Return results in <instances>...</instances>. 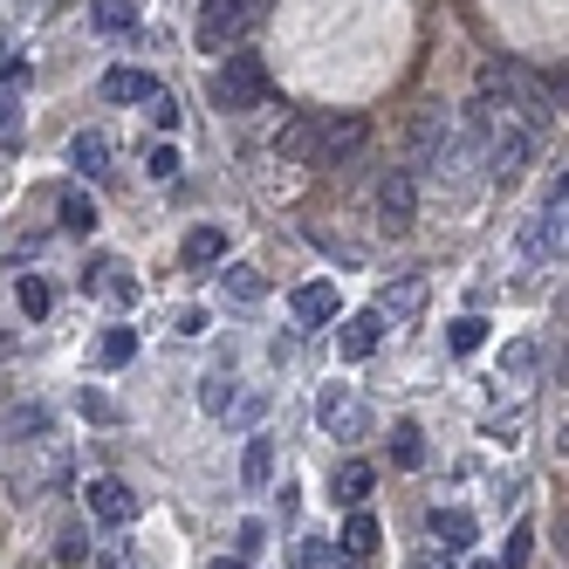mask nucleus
Returning <instances> with one entry per match:
<instances>
[{"label": "nucleus", "mask_w": 569, "mask_h": 569, "mask_svg": "<svg viewBox=\"0 0 569 569\" xmlns=\"http://www.w3.org/2000/svg\"><path fill=\"white\" fill-rule=\"evenodd\" d=\"M446 343H453L460 357H473V350L487 343V322H480V316H460V322H453V330H446Z\"/></svg>", "instance_id": "nucleus-26"}, {"label": "nucleus", "mask_w": 569, "mask_h": 569, "mask_svg": "<svg viewBox=\"0 0 569 569\" xmlns=\"http://www.w3.org/2000/svg\"><path fill=\"white\" fill-rule=\"evenodd\" d=\"M240 28H248V0H199V49L207 56H220Z\"/></svg>", "instance_id": "nucleus-2"}, {"label": "nucleus", "mask_w": 569, "mask_h": 569, "mask_svg": "<svg viewBox=\"0 0 569 569\" xmlns=\"http://www.w3.org/2000/svg\"><path fill=\"white\" fill-rule=\"evenodd\" d=\"M363 495H371V467L350 460V467L337 473V501H343V508H363Z\"/></svg>", "instance_id": "nucleus-20"}, {"label": "nucleus", "mask_w": 569, "mask_h": 569, "mask_svg": "<svg viewBox=\"0 0 569 569\" xmlns=\"http://www.w3.org/2000/svg\"><path fill=\"white\" fill-rule=\"evenodd\" d=\"M14 302H21L28 316H49V281H42V274H21V281H14Z\"/></svg>", "instance_id": "nucleus-27"}, {"label": "nucleus", "mask_w": 569, "mask_h": 569, "mask_svg": "<svg viewBox=\"0 0 569 569\" xmlns=\"http://www.w3.org/2000/svg\"><path fill=\"white\" fill-rule=\"evenodd\" d=\"M343 569H363V562H357V556H350V562H343Z\"/></svg>", "instance_id": "nucleus-41"}, {"label": "nucleus", "mask_w": 569, "mask_h": 569, "mask_svg": "<svg viewBox=\"0 0 569 569\" xmlns=\"http://www.w3.org/2000/svg\"><path fill=\"white\" fill-rule=\"evenodd\" d=\"M97 34H131L138 28V0H90Z\"/></svg>", "instance_id": "nucleus-16"}, {"label": "nucleus", "mask_w": 569, "mask_h": 569, "mask_svg": "<svg viewBox=\"0 0 569 569\" xmlns=\"http://www.w3.org/2000/svg\"><path fill=\"white\" fill-rule=\"evenodd\" d=\"M103 97L110 103H151L158 97V76H144V69H110L103 76Z\"/></svg>", "instance_id": "nucleus-10"}, {"label": "nucleus", "mask_w": 569, "mask_h": 569, "mask_svg": "<svg viewBox=\"0 0 569 569\" xmlns=\"http://www.w3.org/2000/svg\"><path fill=\"white\" fill-rule=\"evenodd\" d=\"M138 508H144V501H138V487H131V480H97V487H90V515L110 521V528L138 521Z\"/></svg>", "instance_id": "nucleus-4"}, {"label": "nucleus", "mask_w": 569, "mask_h": 569, "mask_svg": "<svg viewBox=\"0 0 569 569\" xmlns=\"http://www.w3.org/2000/svg\"><path fill=\"white\" fill-rule=\"evenodd\" d=\"M144 172H151V179H172V172H179V151H172V144H158V151L144 158Z\"/></svg>", "instance_id": "nucleus-33"}, {"label": "nucleus", "mask_w": 569, "mask_h": 569, "mask_svg": "<svg viewBox=\"0 0 569 569\" xmlns=\"http://www.w3.org/2000/svg\"><path fill=\"white\" fill-rule=\"evenodd\" d=\"M391 460H398V467H419V460H426V446H419V426H412V419L391 426Z\"/></svg>", "instance_id": "nucleus-21"}, {"label": "nucleus", "mask_w": 569, "mask_h": 569, "mask_svg": "<svg viewBox=\"0 0 569 569\" xmlns=\"http://www.w3.org/2000/svg\"><path fill=\"white\" fill-rule=\"evenodd\" d=\"M562 254V207H542L521 227V268H549Z\"/></svg>", "instance_id": "nucleus-3"}, {"label": "nucleus", "mask_w": 569, "mask_h": 569, "mask_svg": "<svg viewBox=\"0 0 569 569\" xmlns=\"http://www.w3.org/2000/svg\"><path fill=\"white\" fill-rule=\"evenodd\" d=\"M316 419H322V432L357 439L363 432V405L350 398V385H330V391H322V405H316Z\"/></svg>", "instance_id": "nucleus-5"}, {"label": "nucleus", "mask_w": 569, "mask_h": 569, "mask_svg": "<svg viewBox=\"0 0 569 569\" xmlns=\"http://www.w3.org/2000/svg\"><path fill=\"white\" fill-rule=\"evenodd\" d=\"M240 480H248V487H268L274 480V439L268 432L248 439V453H240Z\"/></svg>", "instance_id": "nucleus-15"}, {"label": "nucleus", "mask_w": 569, "mask_h": 569, "mask_svg": "<svg viewBox=\"0 0 569 569\" xmlns=\"http://www.w3.org/2000/svg\"><path fill=\"white\" fill-rule=\"evenodd\" d=\"M419 569H453V562H419Z\"/></svg>", "instance_id": "nucleus-39"}, {"label": "nucleus", "mask_w": 569, "mask_h": 569, "mask_svg": "<svg viewBox=\"0 0 569 569\" xmlns=\"http://www.w3.org/2000/svg\"><path fill=\"white\" fill-rule=\"evenodd\" d=\"M378 542H385V528H378V515H350V528H343V556H357V562H371L378 556Z\"/></svg>", "instance_id": "nucleus-13"}, {"label": "nucleus", "mask_w": 569, "mask_h": 569, "mask_svg": "<svg viewBox=\"0 0 569 569\" xmlns=\"http://www.w3.org/2000/svg\"><path fill=\"white\" fill-rule=\"evenodd\" d=\"M76 405H83V419H97V426H110V419H117L103 391H83V398H76Z\"/></svg>", "instance_id": "nucleus-35"}, {"label": "nucleus", "mask_w": 569, "mask_h": 569, "mask_svg": "<svg viewBox=\"0 0 569 569\" xmlns=\"http://www.w3.org/2000/svg\"><path fill=\"white\" fill-rule=\"evenodd\" d=\"M274 151L281 158H316V117H296V124L274 138Z\"/></svg>", "instance_id": "nucleus-19"}, {"label": "nucleus", "mask_w": 569, "mask_h": 569, "mask_svg": "<svg viewBox=\"0 0 569 569\" xmlns=\"http://www.w3.org/2000/svg\"><path fill=\"white\" fill-rule=\"evenodd\" d=\"M528 549H536V536H528V528H515V536H508V562H501V569H528Z\"/></svg>", "instance_id": "nucleus-34"}, {"label": "nucleus", "mask_w": 569, "mask_h": 569, "mask_svg": "<svg viewBox=\"0 0 569 569\" xmlns=\"http://www.w3.org/2000/svg\"><path fill=\"white\" fill-rule=\"evenodd\" d=\"M357 144H363V124H357V117H330V124H316V158H322V166L350 158Z\"/></svg>", "instance_id": "nucleus-7"}, {"label": "nucleus", "mask_w": 569, "mask_h": 569, "mask_svg": "<svg viewBox=\"0 0 569 569\" xmlns=\"http://www.w3.org/2000/svg\"><path fill=\"white\" fill-rule=\"evenodd\" d=\"M426 528H432L446 549H473V536H480V521H473L467 508H432V515H426Z\"/></svg>", "instance_id": "nucleus-9"}, {"label": "nucleus", "mask_w": 569, "mask_h": 569, "mask_svg": "<svg viewBox=\"0 0 569 569\" xmlns=\"http://www.w3.org/2000/svg\"><path fill=\"white\" fill-rule=\"evenodd\" d=\"M28 432H49V412H34V405L8 412V439H28Z\"/></svg>", "instance_id": "nucleus-30"}, {"label": "nucleus", "mask_w": 569, "mask_h": 569, "mask_svg": "<svg viewBox=\"0 0 569 569\" xmlns=\"http://www.w3.org/2000/svg\"><path fill=\"white\" fill-rule=\"evenodd\" d=\"M419 309H426V281H419V274H405L398 289L378 296V316H398V322H405V316H419Z\"/></svg>", "instance_id": "nucleus-14"}, {"label": "nucleus", "mask_w": 569, "mask_h": 569, "mask_svg": "<svg viewBox=\"0 0 569 569\" xmlns=\"http://www.w3.org/2000/svg\"><path fill=\"white\" fill-rule=\"evenodd\" d=\"M8 110H14V103H8V90H0V124H8Z\"/></svg>", "instance_id": "nucleus-38"}, {"label": "nucleus", "mask_w": 569, "mask_h": 569, "mask_svg": "<svg viewBox=\"0 0 569 569\" xmlns=\"http://www.w3.org/2000/svg\"><path fill=\"white\" fill-rule=\"evenodd\" d=\"M473 569H501V562H473Z\"/></svg>", "instance_id": "nucleus-40"}, {"label": "nucleus", "mask_w": 569, "mask_h": 569, "mask_svg": "<svg viewBox=\"0 0 569 569\" xmlns=\"http://www.w3.org/2000/svg\"><path fill=\"white\" fill-rule=\"evenodd\" d=\"M179 337H207V309H186L179 316Z\"/></svg>", "instance_id": "nucleus-36"}, {"label": "nucleus", "mask_w": 569, "mask_h": 569, "mask_svg": "<svg viewBox=\"0 0 569 569\" xmlns=\"http://www.w3.org/2000/svg\"><path fill=\"white\" fill-rule=\"evenodd\" d=\"M69 166L83 172V179H103V172H110V144H103V131H76V144H69Z\"/></svg>", "instance_id": "nucleus-11"}, {"label": "nucleus", "mask_w": 569, "mask_h": 569, "mask_svg": "<svg viewBox=\"0 0 569 569\" xmlns=\"http://www.w3.org/2000/svg\"><path fill=\"white\" fill-rule=\"evenodd\" d=\"M296 322H330L337 316V281H309V289H296Z\"/></svg>", "instance_id": "nucleus-12"}, {"label": "nucleus", "mask_w": 569, "mask_h": 569, "mask_svg": "<svg viewBox=\"0 0 569 569\" xmlns=\"http://www.w3.org/2000/svg\"><path fill=\"white\" fill-rule=\"evenodd\" d=\"M207 569H248V556H220V562H207Z\"/></svg>", "instance_id": "nucleus-37"}, {"label": "nucleus", "mask_w": 569, "mask_h": 569, "mask_svg": "<svg viewBox=\"0 0 569 569\" xmlns=\"http://www.w3.org/2000/svg\"><path fill=\"white\" fill-rule=\"evenodd\" d=\"M138 357V337L117 322V330H103V343H97V363H131Z\"/></svg>", "instance_id": "nucleus-24"}, {"label": "nucleus", "mask_w": 569, "mask_h": 569, "mask_svg": "<svg viewBox=\"0 0 569 569\" xmlns=\"http://www.w3.org/2000/svg\"><path fill=\"white\" fill-rule=\"evenodd\" d=\"M62 227L69 233H97V207H90L83 192H62Z\"/></svg>", "instance_id": "nucleus-25"}, {"label": "nucleus", "mask_w": 569, "mask_h": 569, "mask_svg": "<svg viewBox=\"0 0 569 569\" xmlns=\"http://www.w3.org/2000/svg\"><path fill=\"white\" fill-rule=\"evenodd\" d=\"M233 398H240V391H233V378H227V371H207V378H199V405H207L213 419H220V412H233Z\"/></svg>", "instance_id": "nucleus-18"}, {"label": "nucleus", "mask_w": 569, "mask_h": 569, "mask_svg": "<svg viewBox=\"0 0 569 569\" xmlns=\"http://www.w3.org/2000/svg\"><path fill=\"white\" fill-rule=\"evenodd\" d=\"M227 296L233 302H261L268 296V274L261 268H227Z\"/></svg>", "instance_id": "nucleus-22"}, {"label": "nucleus", "mask_w": 569, "mask_h": 569, "mask_svg": "<svg viewBox=\"0 0 569 569\" xmlns=\"http://www.w3.org/2000/svg\"><path fill=\"white\" fill-rule=\"evenodd\" d=\"M151 124H158V131H179V103H172L166 90H158V97H151Z\"/></svg>", "instance_id": "nucleus-32"}, {"label": "nucleus", "mask_w": 569, "mask_h": 569, "mask_svg": "<svg viewBox=\"0 0 569 569\" xmlns=\"http://www.w3.org/2000/svg\"><path fill=\"white\" fill-rule=\"evenodd\" d=\"M322 562H330V542H322V536L296 542V569H322Z\"/></svg>", "instance_id": "nucleus-31"}, {"label": "nucleus", "mask_w": 569, "mask_h": 569, "mask_svg": "<svg viewBox=\"0 0 569 569\" xmlns=\"http://www.w3.org/2000/svg\"><path fill=\"white\" fill-rule=\"evenodd\" d=\"M110 569H131V562H110Z\"/></svg>", "instance_id": "nucleus-42"}, {"label": "nucleus", "mask_w": 569, "mask_h": 569, "mask_svg": "<svg viewBox=\"0 0 569 569\" xmlns=\"http://www.w3.org/2000/svg\"><path fill=\"white\" fill-rule=\"evenodd\" d=\"M261 97H268L261 56H227V69H213V103L220 110H254Z\"/></svg>", "instance_id": "nucleus-1"}, {"label": "nucleus", "mask_w": 569, "mask_h": 569, "mask_svg": "<svg viewBox=\"0 0 569 569\" xmlns=\"http://www.w3.org/2000/svg\"><path fill=\"white\" fill-rule=\"evenodd\" d=\"M378 337H385V316L378 309H363V316H343V330H337V350L350 357V363H363L378 350Z\"/></svg>", "instance_id": "nucleus-6"}, {"label": "nucleus", "mask_w": 569, "mask_h": 569, "mask_svg": "<svg viewBox=\"0 0 569 569\" xmlns=\"http://www.w3.org/2000/svg\"><path fill=\"white\" fill-rule=\"evenodd\" d=\"M49 556H56L62 569H69V562H90V536L69 521V528H56V549H49Z\"/></svg>", "instance_id": "nucleus-23"}, {"label": "nucleus", "mask_w": 569, "mask_h": 569, "mask_svg": "<svg viewBox=\"0 0 569 569\" xmlns=\"http://www.w3.org/2000/svg\"><path fill=\"white\" fill-rule=\"evenodd\" d=\"M536 357H542L536 343H508V350H501V371H508V378H528V371H536Z\"/></svg>", "instance_id": "nucleus-28"}, {"label": "nucleus", "mask_w": 569, "mask_h": 569, "mask_svg": "<svg viewBox=\"0 0 569 569\" xmlns=\"http://www.w3.org/2000/svg\"><path fill=\"white\" fill-rule=\"evenodd\" d=\"M103 289H110V302H117V309H131V302H138V281H131L124 268H103Z\"/></svg>", "instance_id": "nucleus-29"}, {"label": "nucleus", "mask_w": 569, "mask_h": 569, "mask_svg": "<svg viewBox=\"0 0 569 569\" xmlns=\"http://www.w3.org/2000/svg\"><path fill=\"white\" fill-rule=\"evenodd\" d=\"M378 207H385V227H412V207H419L412 172H391V179L378 186Z\"/></svg>", "instance_id": "nucleus-8"}, {"label": "nucleus", "mask_w": 569, "mask_h": 569, "mask_svg": "<svg viewBox=\"0 0 569 569\" xmlns=\"http://www.w3.org/2000/svg\"><path fill=\"white\" fill-rule=\"evenodd\" d=\"M220 254H227V233H220V227H192V233H186V261H192V268H213Z\"/></svg>", "instance_id": "nucleus-17"}]
</instances>
